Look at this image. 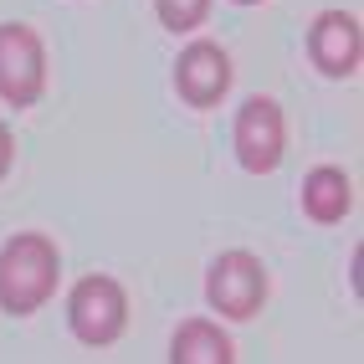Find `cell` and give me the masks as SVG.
Returning <instances> with one entry per match:
<instances>
[{
    "label": "cell",
    "instance_id": "obj_1",
    "mask_svg": "<svg viewBox=\"0 0 364 364\" xmlns=\"http://www.w3.org/2000/svg\"><path fill=\"white\" fill-rule=\"evenodd\" d=\"M57 247L41 231H16L0 247V308L6 313H36L57 287Z\"/></svg>",
    "mask_w": 364,
    "mask_h": 364
},
{
    "label": "cell",
    "instance_id": "obj_2",
    "mask_svg": "<svg viewBox=\"0 0 364 364\" xmlns=\"http://www.w3.org/2000/svg\"><path fill=\"white\" fill-rule=\"evenodd\" d=\"M67 323H72V333H77L82 344H92V349L113 344V338L124 333V323H129V298H124V287H118L113 277H103V272L82 277L77 287H72V298H67Z\"/></svg>",
    "mask_w": 364,
    "mask_h": 364
},
{
    "label": "cell",
    "instance_id": "obj_3",
    "mask_svg": "<svg viewBox=\"0 0 364 364\" xmlns=\"http://www.w3.org/2000/svg\"><path fill=\"white\" fill-rule=\"evenodd\" d=\"M205 298H210V308L221 313V318H236V323L257 318L262 303H267L262 262L252 252H221L210 262V272H205Z\"/></svg>",
    "mask_w": 364,
    "mask_h": 364
},
{
    "label": "cell",
    "instance_id": "obj_4",
    "mask_svg": "<svg viewBox=\"0 0 364 364\" xmlns=\"http://www.w3.org/2000/svg\"><path fill=\"white\" fill-rule=\"evenodd\" d=\"M41 82H46V52H41V36L21 21H6L0 26V98L26 108L41 98Z\"/></svg>",
    "mask_w": 364,
    "mask_h": 364
},
{
    "label": "cell",
    "instance_id": "obj_5",
    "mask_svg": "<svg viewBox=\"0 0 364 364\" xmlns=\"http://www.w3.org/2000/svg\"><path fill=\"white\" fill-rule=\"evenodd\" d=\"M287 149V118L272 98H247L236 113V159L252 169V175H267Z\"/></svg>",
    "mask_w": 364,
    "mask_h": 364
},
{
    "label": "cell",
    "instance_id": "obj_6",
    "mask_svg": "<svg viewBox=\"0 0 364 364\" xmlns=\"http://www.w3.org/2000/svg\"><path fill=\"white\" fill-rule=\"evenodd\" d=\"M175 87L190 108H215L231 87V57L215 41H190L175 62Z\"/></svg>",
    "mask_w": 364,
    "mask_h": 364
},
{
    "label": "cell",
    "instance_id": "obj_7",
    "mask_svg": "<svg viewBox=\"0 0 364 364\" xmlns=\"http://www.w3.org/2000/svg\"><path fill=\"white\" fill-rule=\"evenodd\" d=\"M359 21L349 11H323L318 21L308 26V57L318 72H328V77H349V72L359 67Z\"/></svg>",
    "mask_w": 364,
    "mask_h": 364
},
{
    "label": "cell",
    "instance_id": "obj_8",
    "mask_svg": "<svg viewBox=\"0 0 364 364\" xmlns=\"http://www.w3.org/2000/svg\"><path fill=\"white\" fill-rule=\"evenodd\" d=\"M169 364H236V349L221 323L205 318H185L169 338Z\"/></svg>",
    "mask_w": 364,
    "mask_h": 364
},
{
    "label": "cell",
    "instance_id": "obj_9",
    "mask_svg": "<svg viewBox=\"0 0 364 364\" xmlns=\"http://www.w3.org/2000/svg\"><path fill=\"white\" fill-rule=\"evenodd\" d=\"M349 175L338 164H318V169H308V180H303V210L313 215L318 226H333V221H344L349 215Z\"/></svg>",
    "mask_w": 364,
    "mask_h": 364
},
{
    "label": "cell",
    "instance_id": "obj_10",
    "mask_svg": "<svg viewBox=\"0 0 364 364\" xmlns=\"http://www.w3.org/2000/svg\"><path fill=\"white\" fill-rule=\"evenodd\" d=\"M154 6H159V21L169 31H196L210 16V0H154Z\"/></svg>",
    "mask_w": 364,
    "mask_h": 364
},
{
    "label": "cell",
    "instance_id": "obj_11",
    "mask_svg": "<svg viewBox=\"0 0 364 364\" xmlns=\"http://www.w3.org/2000/svg\"><path fill=\"white\" fill-rule=\"evenodd\" d=\"M11 154H16V149H11V129L0 124V175H6V169H11Z\"/></svg>",
    "mask_w": 364,
    "mask_h": 364
},
{
    "label": "cell",
    "instance_id": "obj_12",
    "mask_svg": "<svg viewBox=\"0 0 364 364\" xmlns=\"http://www.w3.org/2000/svg\"><path fill=\"white\" fill-rule=\"evenodd\" d=\"M241 6H257V0H241Z\"/></svg>",
    "mask_w": 364,
    "mask_h": 364
}]
</instances>
